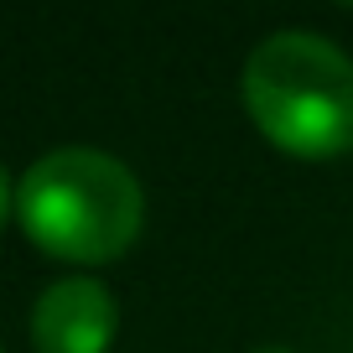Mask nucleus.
<instances>
[{
	"mask_svg": "<svg viewBox=\"0 0 353 353\" xmlns=\"http://www.w3.org/2000/svg\"><path fill=\"white\" fill-rule=\"evenodd\" d=\"M16 219L42 254L68 265H110L141 239V176L110 151L57 145L16 182Z\"/></svg>",
	"mask_w": 353,
	"mask_h": 353,
	"instance_id": "1",
	"label": "nucleus"
},
{
	"mask_svg": "<svg viewBox=\"0 0 353 353\" xmlns=\"http://www.w3.org/2000/svg\"><path fill=\"white\" fill-rule=\"evenodd\" d=\"M244 110L286 156L332 161L353 151V57L322 32H270L244 57Z\"/></svg>",
	"mask_w": 353,
	"mask_h": 353,
	"instance_id": "2",
	"label": "nucleus"
},
{
	"mask_svg": "<svg viewBox=\"0 0 353 353\" xmlns=\"http://www.w3.org/2000/svg\"><path fill=\"white\" fill-rule=\"evenodd\" d=\"M114 332H120V307L104 281L88 276L52 281L32 307L37 353H110Z\"/></svg>",
	"mask_w": 353,
	"mask_h": 353,
	"instance_id": "3",
	"label": "nucleus"
},
{
	"mask_svg": "<svg viewBox=\"0 0 353 353\" xmlns=\"http://www.w3.org/2000/svg\"><path fill=\"white\" fill-rule=\"evenodd\" d=\"M11 213H16V182H11V172L0 166V229L11 223Z\"/></svg>",
	"mask_w": 353,
	"mask_h": 353,
	"instance_id": "4",
	"label": "nucleus"
},
{
	"mask_svg": "<svg viewBox=\"0 0 353 353\" xmlns=\"http://www.w3.org/2000/svg\"><path fill=\"white\" fill-rule=\"evenodd\" d=\"M254 353H291V348H254Z\"/></svg>",
	"mask_w": 353,
	"mask_h": 353,
	"instance_id": "5",
	"label": "nucleus"
},
{
	"mask_svg": "<svg viewBox=\"0 0 353 353\" xmlns=\"http://www.w3.org/2000/svg\"><path fill=\"white\" fill-rule=\"evenodd\" d=\"M0 353H6V348H0Z\"/></svg>",
	"mask_w": 353,
	"mask_h": 353,
	"instance_id": "6",
	"label": "nucleus"
}]
</instances>
